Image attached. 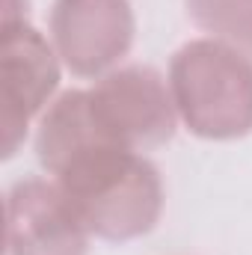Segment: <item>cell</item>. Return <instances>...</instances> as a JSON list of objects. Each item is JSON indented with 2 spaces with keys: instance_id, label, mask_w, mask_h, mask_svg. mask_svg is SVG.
<instances>
[{
  "instance_id": "6da1fadb",
  "label": "cell",
  "mask_w": 252,
  "mask_h": 255,
  "mask_svg": "<svg viewBox=\"0 0 252 255\" xmlns=\"http://www.w3.org/2000/svg\"><path fill=\"white\" fill-rule=\"evenodd\" d=\"M57 184L89 229L107 241L145 235L163 208L157 169L122 145H95L65 163Z\"/></svg>"
},
{
  "instance_id": "7a4b0ae2",
  "label": "cell",
  "mask_w": 252,
  "mask_h": 255,
  "mask_svg": "<svg viewBox=\"0 0 252 255\" xmlns=\"http://www.w3.org/2000/svg\"><path fill=\"white\" fill-rule=\"evenodd\" d=\"M169 89L193 133L232 139L252 130V63L241 51L217 39L190 42L172 57Z\"/></svg>"
},
{
  "instance_id": "3957f363",
  "label": "cell",
  "mask_w": 252,
  "mask_h": 255,
  "mask_svg": "<svg viewBox=\"0 0 252 255\" xmlns=\"http://www.w3.org/2000/svg\"><path fill=\"white\" fill-rule=\"evenodd\" d=\"M89 101L107 139L130 151L160 145L175 130L172 89L154 68L130 65L110 71L89 89Z\"/></svg>"
},
{
  "instance_id": "277c9868",
  "label": "cell",
  "mask_w": 252,
  "mask_h": 255,
  "mask_svg": "<svg viewBox=\"0 0 252 255\" xmlns=\"http://www.w3.org/2000/svg\"><path fill=\"white\" fill-rule=\"evenodd\" d=\"M60 83V65L33 27L3 24L0 39V128H3V154H12L27 133L30 116H36Z\"/></svg>"
},
{
  "instance_id": "5b68a950",
  "label": "cell",
  "mask_w": 252,
  "mask_h": 255,
  "mask_svg": "<svg viewBox=\"0 0 252 255\" xmlns=\"http://www.w3.org/2000/svg\"><path fill=\"white\" fill-rule=\"evenodd\" d=\"M51 33L63 63L80 77H95L127 54L133 12L127 0H57Z\"/></svg>"
},
{
  "instance_id": "8992f818",
  "label": "cell",
  "mask_w": 252,
  "mask_h": 255,
  "mask_svg": "<svg viewBox=\"0 0 252 255\" xmlns=\"http://www.w3.org/2000/svg\"><path fill=\"white\" fill-rule=\"evenodd\" d=\"M89 229L60 184L27 178L6 196L9 255H86Z\"/></svg>"
},
{
  "instance_id": "52a82bcc",
  "label": "cell",
  "mask_w": 252,
  "mask_h": 255,
  "mask_svg": "<svg viewBox=\"0 0 252 255\" xmlns=\"http://www.w3.org/2000/svg\"><path fill=\"white\" fill-rule=\"evenodd\" d=\"M95 145H116V142H110L98 125L89 92L74 89V92L60 95L48 107L42 128H39L36 148H39L42 166L57 175L65 163H71L74 157H80L83 151Z\"/></svg>"
},
{
  "instance_id": "ba28073f",
  "label": "cell",
  "mask_w": 252,
  "mask_h": 255,
  "mask_svg": "<svg viewBox=\"0 0 252 255\" xmlns=\"http://www.w3.org/2000/svg\"><path fill=\"white\" fill-rule=\"evenodd\" d=\"M190 18L252 60V0H187Z\"/></svg>"
}]
</instances>
